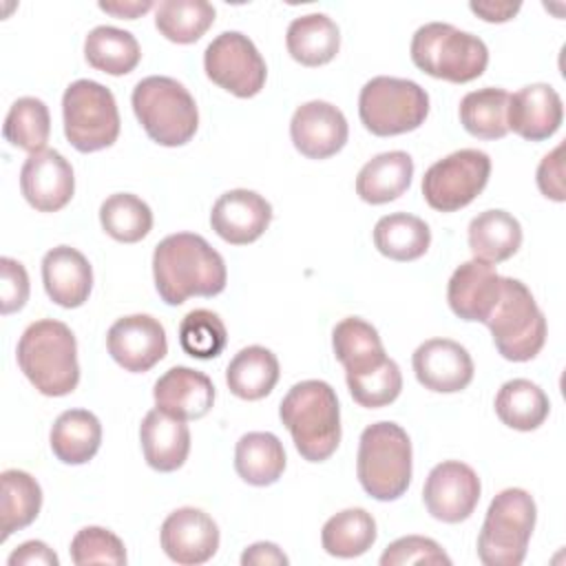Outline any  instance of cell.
<instances>
[{"instance_id": "23", "label": "cell", "mask_w": 566, "mask_h": 566, "mask_svg": "<svg viewBox=\"0 0 566 566\" xmlns=\"http://www.w3.org/2000/svg\"><path fill=\"white\" fill-rule=\"evenodd\" d=\"M42 283L55 305L73 310L88 301L93 290V268L80 250L57 245L42 259Z\"/></svg>"}, {"instance_id": "33", "label": "cell", "mask_w": 566, "mask_h": 566, "mask_svg": "<svg viewBox=\"0 0 566 566\" xmlns=\"http://www.w3.org/2000/svg\"><path fill=\"white\" fill-rule=\"evenodd\" d=\"M551 402L544 389L526 378L506 380L495 394L497 418L515 431H533L548 418Z\"/></svg>"}, {"instance_id": "46", "label": "cell", "mask_w": 566, "mask_h": 566, "mask_svg": "<svg viewBox=\"0 0 566 566\" xmlns=\"http://www.w3.org/2000/svg\"><path fill=\"white\" fill-rule=\"evenodd\" d=\"M564 144L555 146L548 155L542 157L539 166H537V188L546 199L553 201H564L566 199V188H564Z\"/></svg>"}, {"instance_id": "25", "label": "cell", "mask_w": 566, "mask_h": 566, "mask_svg": "<svg viewBox=\"0 0 566 566\" xmlns=\"http://www.w3.org/2000/svg\"><path fill=\"white\" fill-rule=\"evenodd\" d=\"M413 177V159L405 150L371 157L356 177V195L371 206L389 203L407 192Z\"/></svg>"}, {"instance_id": "30", "label": "cell", "mask_w": 566, "mask_h": 566, "mask_svg": "<svg viewBox=\"0 0 566 566\" xmlns=\"http://www.w3.org/2000/svg\"><path fill=\"white\" fill-rule=\"evenodd\" d=\"M283 442L270 431L243 433L234 447V471L252 486H270L285 471Z\"/></svg>"}, {"instance_id": "3", "label": "cell", "mask_w": 566, "mask_h": 566, "mask_svg": "<svg viewBox=\"0 0 566 566\" xmlns=\"http://www.w3.org/2000/svg\"><path fill=\"white\" fill-rule=\"evenodd\" d=\"M279 418L307 462L327 460L340 442V407L325 380H301L281 400Z\"/></svg>"}, {"instance_id": "44", "label": "cell", "mask_w": 566, "mask_h": 566, "mask_svg": "<svg viewBox=\"0 0 566 566\" xmlns=\"http://www.w3.org/2000/svg\"><path fill=\"white\" fill-rule=\"evenodd\" d=\"M402 564H451V557L442 546L422 535H407L391 542L380 555V566H402Z\"/></svg>"}, {"instance_id": "43", "label": "cell", "mask_w": 566, "mask_h": 566, "mask_svg": "<svg viewBox=\"0 0 566 566\" xmlns=\"http://www.w3.org/2000/svg\"><path fill=\"white\" fill-rule=\"evenodd\" d=\"M71 559L77 566L86 564H126L124 542L108 528L84 526L71 539Z\"/></svg>"}, {"instance_id": "42", "label": "cell", "mask_w": 566, "mask_h": 566, "mask_svg": "<svg viewBox=\"0 0 566 566\" xmlns=\"http://www.w3.org/2000/svg\"><path fill=\"white\" fill-rule=\"evenodd\" d=\"M352 398L367 409L391 405L402 389V374L396 360L387 358L380 367L363 376H345Z\"/></svg>"}, {"instance_id": "47", "label": "cell", "mask_w": 566, "mask_h": 566, "mask_svg": "<svg viewBox=\"0 0 566 566\" xmlns=\"http://www.w3.org/2000/svg\"><path fill=\"white\" fill-rule=\"evenodd\" d=\"M9 566H57L60 559L53 553V548H49L44 542L40 539H29L24 544H20L7 559Z\"/></svg>"}, {"instance_id": "28", "label": "cell", "mask_w": 566, "mask_h": 566, "mask_svg": "<svg viewBox=\"0 0 566 566\" xmlns=\"http://www.w3.org/2000/svg\"><path fill=\"white\" fill-rule=\"evenodd\" d=\"M49 442L60 462L86 464L99 451L102 424L88 409H69L55 418Z\"/></svg>"}, {"instance_id": "11", "label": "cell", "mask_w": 566, "mask_h": 566, "mask_svg": "<svg viewBox=\"0 0 566 566\" xmlns=\"http://www.w3.org/2000/svg\"><path fill=\"white\" fill-rule=\"evenodd\" d=\"M489 175L491 159L484 150L460 148L427 168L422 197L438 212H455L486 188Z\"/></svg>"}, {"instance_id": "36", "label": "cell", "mask_w": 566, "mask_h": 566, "mask_svg": "<svg viewBox=\"0 0 566 566\" xmlns=\"http://www.w3.org/2000/svg\"><path fill=\"white\" fill-rule=\"evenodd\" d=\"M376 520L365 509H345L332 515L321 531V544L327 555L352 559L376 542Z\"/></svg>"}, {"instance_id": "17", "label": "cell", "mask_w": 566, "mask_h": 566, "mask_svg": "<svg viewBox=\"0 0 566 566\" xmlns=\"http://www.w3.org/2000/svg\"><path fill=\"white\" fill-rule=\"evenodd\" d=\"M164 553L184 566L208 562L219 548V526L201 509L181 506L172 511L159 531Z\"/></svg>"}, {"instance_id": "50", "label": "cell", "mask_w": 566, "mask_h": 566, "mask_svg": "<svg viewBox=\"0 0 566 566\" xmlns=\"http://www.w3.org/2000/svg\"><path fill=\"white\" fill-rule=\"evenodd\" d=\"M102 11L115 15V18H122V20H135L139 15H144L146 11L153 9V2L150 0H128V2H99L97 4Z\"/></svg>"}, {"instance_id": "6", "label": "cell", "mask_w": 566, "mask_h": 566, "mask_svg": "<svg viewBox=\"0 0 566 566\" xmlns=\"http://www.w3.org/2000/svg\"><path fill=\"white\" fill-rule=\"evenodd\" d=\"M411 62L427 75L453 84L480 77L489 64L486 44L449 22H427L411 38Z\"/></svg>"}, {"instance_id": "12", "label": "cell", "mask_w": 566, "mask_h": 566, "mask_svg": "<svg viewBox=\"0 0 566 566\" xmlns=\"http://www.w3.org/2000/svg\"><path fill=\"white\" fill-rule=\"evenodd\" d=\"M203 71L217 86L243 99L259 95L268 77L263 55L241 31H223L206 46Z\"/></svg>"}, {"instance_id": "10", "label": "cell", "mask_w": 566, "mask_h": 566, "mask_svg": "<svg viewBox=\"0 0 566 566\" xmlns=\"http://www.w3.org/2000/svg\"><path fill=\"white\" fill-rule=\"evenodd\" d=\"M64 135L80 153L108 148L119 137V111L111 88L95 80H75L62 95Z\"/></svg>"}, {"instance_id": "18", "label": "cell", "mask_w": 566, "mask_h": 566, "mask_svg": "<svg viewBox=\"0 0 566 566\" xmlns=\"http://www.w3.org/2000/svg\"><path fill=\"white\" fill-rule=\"evenodd\" d=\"M418 382L438 394H455L473 380V358L460 343L451 338H429L420 343L411 356Z\"/></svg>"}, {"instance_id": "15", "label": "cell", "mask_w": 566, "mask_h": 566, "mask_svg": "<svg viewBox=\"0 0 566 566\" xmlns=\"http://www.w3.org/2000/svg\"><path fill=\"white\" fill-rule=\"evenodd\" d=\"M20 190L38 212H57L73 199V166L53 148L31 153L20 170Z\"/></svg>"}, {"instance_id": "16", "label": "cell", "mask_w": 566, "mask_h": 566, "mask_svg": "<svg viewBox=\"0 0 566 566\" xmlns=\"http://www.w3.org/2000/svg\"><path fill=\"white\" fill-rule=\"evenodd\" d=\"M290 137L303 157L327 159L347 144L349 126L340 108L323 99H312L294 111Z\"/></svg>"}, {"instance_id": "8", "label": "cell", "mask_w": 566, "mask_h": 566, "mask_svg": "<svg viewBox=\"0 0 566 566\" xmlns=\"http://www.w3.org/2000/svg\"><path fill=\"white\" fill-rule=\"evenodd\" d=\"M491 329L495 349L502 358L526 363L546 343V318L531 290L511 276H502V296L484 323Z\"/></svg>"}, {"instance_id": "4", "label": "cell", "mask_w": 566, "mask_h": 566, "mask_svg": "<svg viewBox=\"0 0 566 566\" xmlns=\"http://www.w3.org/2000/svg\"><path fill=\"white\" fill-rule=\"evenodd\" d=\"M411 440L389 420L365 427L358 440L356 475L367 495L380 502L398 500L411 482Z\"/></svg>"}, {"instance_id": "48", "label": "cell", "mask_w": 566, "mask_h": 566, "mask_svg": "<svg viewBox=\"0 0 566 566\" xmlns=\"http://www.w3.org/2000/svg\"><path fill=\"white\" fill-rule=\"evenodd\" d=\"M287 562V555L272 542H256L241 555L243 566H285Z\"/></svg>"}, {"instance_id": "37", "label": "cell", "mask_w": 566, "mask_h": 566, "mask_svg": "<svg viewBox=\"0 0 566 566\" xmlns=\"http://www.w3.org/2000/svg\"><path fill=\"white\" fill-rule=\"evenodd\" d=\"M509 93L500 86H484L460 99V124L478 139H502L506 126Z\"/></svg>"}, {"instance_id": "20", "label": "cell", "mask_w": 566, "mask_h": 566, "mask_svg": "<svg viewBox=\"0 0 566 566\" xmlns=\"http://www.w3.org/2000/svg\"><path fill=\"white\" fill-rule=\"evenodd\" d=\"M272 221V206L265 197L248 188L223 192L210 212L212 230L232 245L256 241Z\"/></svg>"}, {"instance_id": "40", "label": "cell", "mask_w": 566, "mask_h": 566, "mask_svg": "<svg viewBox=\"0 0 566 566\" xmlns=\"http://www.w3.org/2000/svg\"><path fill=\"white\" fill-rule=\"evenodd\" d=\"M2 135L11 146L29 155L44 150L51 135L49 106L38 97H18L4 117Z\"/></svg>"}, {"instance_id": "5", "label": "cell", "mask_w": 566, "mask_h": 566, "mask_svg": "<svg viewBox=\"0 0 566 566\" xmlns=\"http://www.w3.org/2000/svg\"><path fill=\"white\" fill-rule=\"evenodd\" d=\"M130 104L146 135L166 148L188 144L199 128V111L190 91L166 75H150L135 84Z\"/></svg>"}, {"instance_id": "27", "label": "cell", "mask_w": 566, "mask_h": 566, "mask_svg": "<svg viewBox=\"0 0 566 566\" xmlns=\"http://www.w3.org/2000/svg\"><path fill=\"white\" fill-rule=\"evenodd\" d=\"M285 46L298 64L323 66L332 62L340 49L338 24L325 13L298 15L287 27Z\"/></svg>"}, {"instance_id": "32", "label": "cell", "mask_w": 566, "mask_h": 566, "mask_svg": "<svg viewBox=\"0 0 566 566\" xmlns=\"http://www.w3.org/2000/svg\"><path fill=\"white\" fill-rule=\"evenodd\" d=\"M376 250L394 261H416L431 245L429 226L409 212H391L374 226Z\"/></svg>"}, {"instance_id": "34", "label": "cell", "mask_w": 566, "mask_h": 566, "mask_svg": "<svg viewBox=\"0 0 566 566\" xmlns=\"http://www.w3.org/2000/svg\"><path fill=\"white\" fill-rule=\"evenodd\" d=\"M0 542L20 528H27L40 513L42 489L38 480L20 469H7L0 475Z\"/></svg>"}, {"instance_id": "38", "label": "cell", "mask_w": 566, "mask_h": 566, "mask_svg": "<svg viewBox=\"0 0 566 566\" xmlns=\"http://www.w3.org/2000/svg\"><path fill=\"white\" fill-rule=\"evenodd\" d=\"M214 15L208 0H164L155 9V27L175 44H192L212 27Z\"/></svg>"}, {"instance_id": "13", "label": "cell", "mask_w": 566, "mask_h": 566, "mask_svg": "<svg viewBox=\"0 0 566 566\" xmlns=\"http://www.w3.org/2000/svg\"><path fill=\"white\" fill-rule=\"evenodd\" d=\"M480 493L478 473L460 460H447L429 471L422 486V502L431 517L444 524H458L471 517Z\"/></svg>"}, {"instance_id": "2", "label": "cell", "mask_w": 566, "mask_h": 566, "mask_svg": "<svg viewBox=\"0 0 566 566\" xmlns=\"http://www.w3.org/2000/svg\"><path fill=\"white\" fill-rule=\"evenodd\" d=\"M15 358L20 371L42 396H66L80 382L77 343L62 321L42 318L31 323L18 340Z\"/></svg>"}, {"instance_id": "9", "label": "cell", "mask_w": 566, "mask_h": 566, "mask_svg": "<svg viewBox=\"0 0 566 566\" xmlns=\"http://www.w3.org/2000/svg\"><path fill=\"white\" fill-rule=\"evenodd\" d=\"M358 115L371 135L391 137L411 133L429 115V95L413 80L378 75L360 88Z\"/></svg>"}, {"instance_id": "22", "label": "cell", "mask_w": 566, "mask_h": 566, "mask_svg": "<svg viewBox=\"0 0 566 566\" xmlns=\"http://www.w3.org/2000/svg\"><path fill=\"white\" fill-rule=\"evenodd\" d=\"M153 398L157 409L172 418L199 420L212 409L214 385L206 374L177 365L157 378Z\"/></svg>"}, {"instance_id": "49", "label": "cell", "mask_w": 566, "mask_h": 566, "mask_svg": "<svg viewBox=\"0 0 566 566\" xmlns=\"http://www.w3.org/2000/svg\"><path fill=\"white\" fill-rule=\"evenodd\" d=\"M469 9L480 15L484 22H509L520 9L522 2H469Z\"/></svg>"}, {"instance_id": "26", "label": "cell", "mask_w": 566, "mask_h": 566, "mask_svg": "<svg viewBox=\"0 0 566 566\" xmlns=\"http://www.w3.org/2000/svg\"><path fill=\"white\" fill-rule=\"evenodd\" d=\"M336 360L345 367V376H363L387 360L382 340L374 325L358 316H347L332 332Z\"/></svg>"}, {"instance_id": "29", "label": "cell", "mask_w": 566, "mask_h": 566, "mask_svg": "<svg viewBox=\"0 0 566 566\" xmlns=\"http://www.w3.org/2000/svg\"><path fill=\"white\" fill-rule=\"evenodd\" d=\"M469 248L473 259L484 263H502L522 245V226L506 210H484L469 223Z\"/></svg>"}, {"instance_id": "14", "label": "cell", "mask_w": 566, "mask_h": 566, "mask_svg": "<svg viewBox=\"0 0 566 566\" xmlns=\"http://www.w3.org/2000/svg\"><path fill=\"white\" fill-rule=\"evenodd\" d=\"M111 358L130 374L153 369L168 352L166 329L150 314H130L117 318L106 334Z\"/></svg>"}, {"instance_id": "39", "label": "cell", "mask_w": 566, "mask_h": 566, "mask_svg": "<svg viewBox=\"0 0 566 566\" xmlns=\"http://www.w3.org/2000/svg\"><path fill=\"white\" fill-rule=\"evenodd\" d=\"M104 232L119 243H137L153 228V210L144 199L130 192H115L99 206Z\"/></svg>"}, {"instance_id": "21", "label": "cell", "mask_w": 566, "mask_h": 566, "mask_svg": "<svg viewBox=\"0 0 566 566\" xmlns=\"http://www.w3.org/2000/svg\"><path fill=\"white\" fill-rule=\"evenodd\" d=\"M564 119L562 97L551 84H526L509 95L506 126L528 142H544L553 137Z\"/></svg>"}, {"instance_id": "24", "label": "cell", "mask_w": 566, "mask_h": 566, "mask_svg": "<svg viewBox=\"0 0 566 566\" xmlns=\"http://www.w3.org/2000/svg\"><path fill=\"white\" fill-rule=\"evenodd\" d=\"M144 460L150 469L170 473L184 467L190 453V429L186 420L172 418L157 407L150 409L139 424Z\"/></svg>"}, {"instance_id": "35", "label": "cell", "mask_w": 566, "mask_h": 566, "mask_svg": "<svg viewBox=\"0 0 566 566\" xmlns=\"http://www.w3.org/2000/svg\"><path fill=\"white\" fill-rule=\"evenodd\" d=\"M84 57L95 71L126 75L139 64L142 49L130 31L102 24L88 31L84 40Z\"/></svg>"}, {"instance_id": "31", "label": "cell", "mask_w": 566, "mask_h": 566, "mask_svg": "<svg viewBox=\"0 0 566 566\" xmlns=\"http://www.w3.org/2000/svg\"><path fill=\"white\" fill-rule=\"evenodd\" d=\"M279 360L261 345L243 347L226 367V385L241 400H261L279 382Z\"/></svg>"}, {"instance_id": "7", "label": "cell", "mask_w": 566, "mask_h": 566, "mask_svg": "<svg viewBox=\"0 0 566 566\" xmlns=\"http://www.w3.org/2000/svg\"><path fill=\"white\" fill-rule=\"evenodd\" d=\"M537 506L528 491H500L482 522L478 535V557L486 566H520L526 557L535 528Z\"/></svg>"}, {"instance_id": "19", "label": "cell", "mask_w": 566, "mask_h": 566, "mask_svg": "<svg viewBox=\"0 0 566 566\" xmlns=\"http://www.w3.org/2000/svg\"><path fill=\"white\" fill-rule=\"evenodd\" d=\"M502 296V276L491 263L471 259L455 268L447 285L451 312L471 323H486Z\"/></svg>"}, {"instance_id": "1", "label": "cell", "mask_w": 566, "mask_h": 566, "mask_svg": "<svg viewBox=\"0 0 566 566\" xmlns=\"http://www.w3.org/2000/svg\"><path fill=\"white\" fill-rule=\"evenodd\" d=\"M153 279L164 303L181 305L190 296L221 294L228 270L223 256L201 234L177 232L157 243Z\"/></svg>"}, {"instance_id": "41", "label": "cell", "mask_w": 566, "mask_h": 566, "mask_svg": "<svg viewBox=\"0 0 566 566\" xmlns=\"http://www.w3.org/2000/svg\"><path fill=\"white\" fill-rule=\"evenodd\" d=\"M228 343V332L219 314L210 310H192L179 323L181 349L199 360L217 358Z\"/></svg>"}, {"instance_id": "45", "label": "cell", "mask_w": 566, "mask_h": 566, "mask_svg": "<svg viewBox=\"0 0 566 566\" xmlns=\"http://www.w3.org/2000/svg\"><path fill=\"white\" fill-rule=\"evenodd\" d=\"M0 310L2 314H13L29 301V274L24 265L11 256L0 259Z\"/></svg>"}]
</instances>
